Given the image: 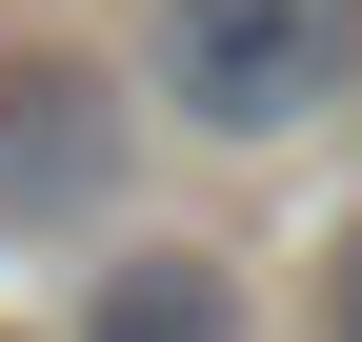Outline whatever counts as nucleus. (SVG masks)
<instances>
[{
	"label": "nucleus",
	"mask_w": 362,
	"mask_h": 342,
	"mask_svg": "<svg viewBox=\"0 0 362 342\" xmlns=\"http://www.w3.org/2000/svg\"><path fill=\"white\" fill-rule=\"evenodd\" d=\"M362 61V0H161V101L202 141H282Z\"/></svg>",
	"instance_id": "1"
},
{
	"label": "nucleus",
	"mask_w": 362,
	"mask_h": 342,
	"mask_svg": "<svg viewBox=\"0 0 362 342\" xmlns=\"http://www.w3.org/2000/svg\"><path fill=\"white\" fill-rule=\"evenodd\" d=\"M121 201V81L0 61V222H101Z\"/></svg>",
	"instance_id": "2"
},
{
	"label": "nucleus",
	"mask_w": 362,
	"mask_h": 342,
	"mask_svg": "<svg viewBox=\"0 0 362 342\" xmlns=\"http://www.w3.org/2000/svg\"><path fill=\"white\" fill-rule=\"evenodd\" d=\"M81 342H242V282H221L202 242H141V262H101Z\"/></svg>",
	"instance_id": "3"
},
{
	"label": "nucleus",
	"mask_w": 362,
	"mask_h": 342,
	"mask_svg": "<svg viewBox=\"0 0 362 342\" xmlns=\"http://www.w3.org/2000/svg\"><path fill=\"white\" fill-rule=\"evenodd\" d=\"M322 342H362V242H342V262H322Z\"/></svg>",
	"instance_id": "4"
}]
</instances>
